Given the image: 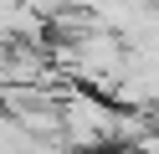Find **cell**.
I'll return each mask as SVG.
<instances>
[{
  "instance_id": "obj_1",
  "label": "cell",
  "mask_w": 159,
  "mask_h": 154,
  "mask_svg": "<svg viewBox=\"0 0 159 154\" xmlns=\"http://www.w3.org/2000/svg\"><path fill=\"white\" fill-rule=\"evenodd\" d=\"M118 139V108H108L103 98L82 87L62 92V144L67 149H98V144Z\"/></svg>"
}]
</instances>
